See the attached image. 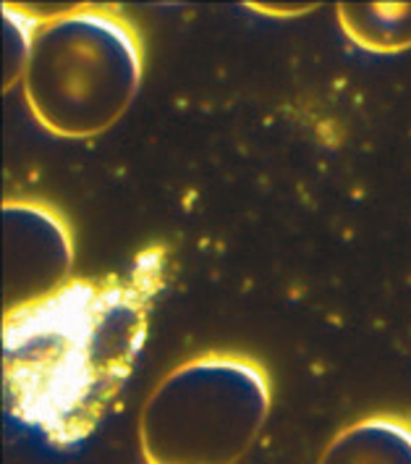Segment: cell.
<instances>
[{
    "mask_svg": "<svg viewBox=\"0 0 411 464\" xmlns=\"http://www.w3.org/2000/svg\"><path fill=\"white\" fill-rule=\"evenodd\" d=\"M320 464H411V422L401 417L359 420L328 443Z\"/></svg>",
    "mask_w": 411,
    "mask_h": 464,
    "instance_id": "obj_5",
    "label": "cell"
},
{
    "mask_svg": "<svg viewBox=\"0 0 411 464\" xmlns=\"http://www.w3.org/2000/svg\"><path fill=\"white\" fill-rule=\"evenodd\" d=\"M346 37L369 53H404L411 48V3H339Z\"/></svg>",
    "mask_w": 411,
    "mask_h": 464,
    "instance_id": "obj_6",
    "label": "cell"
},
{
    "mask_svg": "<svg viewBox=\"0 0 411 464\" xmlns=\"http://www.w3.org/2000/svg\"><path fill=\"white\" fill-rule=\"evenodd\" d=\"M145 331V296L116 278L69 284L5 315L8 407L50 439L87 436L123 389Z\"/></svg>",
    "mask_w": 411,
    "mask_h": 464,
    "instance_id": "obj_1",
    "label": "cell"
},
{
    "mask_svg": "<svg viewBox=\"0 0 411 464\" xmlns=\"http://www.w3.org/2000/svg\"><path fill=\"white\" fill-rule=\"evenodd\" d=\"M3 313L34 307L69 286L73 242L66 220L40 202H3Z\"/></svg>",
    "mask_w": 411,
    "mask_h": 464,
    "instance_id": "obj_4",
    "label": "cell"
},
{
    "mask_svg": "<svg viewBox=\"0 0 411 464\" xmlns=\"http://www.w3.org/2000/svg\"><path fill=\"white\" fill-rule=\"evenodd\" d=\"M246 8L257 11V14H265V16H299V14H307V11H315L317 3H246Z\"/></svg>",
    "mask_w": 411,
    "mask_h": 464,
    "instance_id": "obj_8",
    "label": "cell"
},
{
    "mask_svg": "<svg viewBox=\"0 0 411 464\" xmlns=\"http://www.w3.org/2000/svg\"><path fill=\"white\" fill-rule=\"evenodd\" d=\"M3 14V90H11L16 82L24 79L26 61L32 53V43H34V32H37V22L32 14H26L24 8L3 3L0 8Z\"/></svg>",
    "mask_w": 411,
    "mask_h": 464,
    "instance_id": "obj_7",
    "label": "cell"
},
{
    "mask_svg": "<svg viewBox=\"0 0 411 464\" xmlns=\"http://www.w3.org/2000/svg\"><path fill=\"white\" fill-rule=\"evenodd\" d=\"M22 84L29 113L45 131L66 140L97 137L139 92V37L110 11H63L37 26Z\"/></svg>",
    "mask_w": 411,
    "mask_h": 464,
    "instance_id": "obj_2",
    "label": "cell"
},
{
    "mask_svg": "<svg viewBox=\"0 0 411 464\" xmlns=\"http://www.w3.org/2000/svg\"><path fill=\"white\" fill-rule=\"evenodd\" d=\"M270 415L265 370L246 357H196L155 386L139 415L147 464H236Z\"/></svg>",
    "mask_w": 411,
    "mask_h": 464,
    "instance_id": "obj_3",
    "label": "cell"
}]
</instances>
